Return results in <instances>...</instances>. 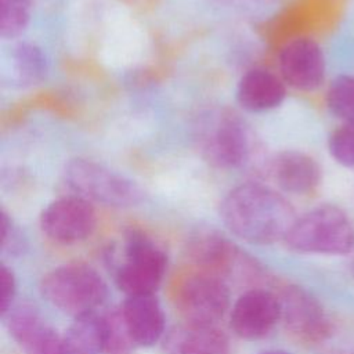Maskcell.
Masks as SVG:
<instances>
[{
    "label": "cell",
    "instance_id": "cell-2",
    "mask_svg": "<svg viewBox=\"0 0 354 354\" xmlns=\"http://www.w3.org/2000/svg\"><path fill=\"white\" fill-rule=\"evenodd\" d=\"M41 296L59 311L77 317L97 311L108 299V285L88 264L69 263L53 268L40 281Z\"/></svg>",
    "mask_w": 354,
    "mask_h": 354
},
{
    "label": "cell",
    "instance_id": "cell-9",
    "mask_svg": "<svg viewBox=\"0 0 354 354\" xmlns=\"http://www.w3.org/2000/svg\"><path fill=\"white\" fill-rule=\"evenodd\" d=\"M97 227L93 203L83 196H62L50 202L40 214V228L51 241L72 245L86 241Z\"/></svg>",
    "mask_w": 354,
    "mask_h": 354
},
{
    "label": "cell",
    "instance_id": "cell-5",
    "mask_svg": "<svg viewBox=\"0 0 354 354\" xmlns=\"http://www.w3.org/2000/svg\"><path fill=\"white\" fill-rule=\"evenodd\" d=\"M64 176L75 194L90 202L112 207H131L144 201V192L138 184L91 159L71 160Z\"/></svg>",
    "mask_w": 354,
    "mask_h": 354
},
{
    "label": "cell",
    "instance_id": "cell-11",
    "mask_svg": "<svg viewBox=\"0 0 354 354\" xmlns=\"http://www.w3.org/2000/svg\"><path fill=\"white\" fill-rule=\"evenodd\" d=\"M279 321V297L264 288H252L243 292L235 300L230 314L232 332L243 340L266 337Z\"/></svg>",
    "mask_w": 354,
    "mask_h": 354
},
{
    "label": "cell",
    "instance_id": "cell-15",
    "mask_svg": "<svg viewBox=\"0 0 354 354\" xmlns=\"http://www.w3.org/2000/svg\"><path fill=\"white\" fill-rule=\"evenodd\" d=\"M166 354H231L228 336L216 325L183 322L163 339Z\"/></svg>",
    "mask_w": 354,
    "mask_h": 354
},
{
    "label": "cell",
    "instance_id": "cell-20",
    "mask_svg": "<svg viewBox=\"0 0 354 354\" xmlns=\"http://www.w3.org/2000/svg\"><path fill=\"white\" fill-rule=\"evenodd\" d=\"M102 317L105 325L104 354H133L137 344L127 329L120 306L106 310Z\"/></svg>",
    "mask_w": 354,
    "mask_h": 354
},
{
    "label": "cell",
    "instance_id": "cell-3",
    "mask_svg": "<svg viewBox=\"0 0 354 354\" xmlns=\"http://www.w3.org/2000/svg\"><path fill=\"white\" fill-rule=\"evenodd\" d=\"M283 241L299 253L347 254L354 249V225L340 207L321 205L297 217Z\"/></svg>",
    "mask_w": 354,
    "mask_h": 354
},
{
    "label": "cell",
    "instance_id": "cell-23",
    "mask_svg": "<svg viewBox=\"0 0 354 354\" xmlns=\"http://www.w3.org/2000/svg\"><path fill=\"white\" fill-rule=\"evenodd\" d=\"M329 153L346 167H354V120L343 122L329 137Z\"/></svg>",
    "mask_w": 354,
    "mask_h": 354
},
{
    "label": "cell",
    "instance_id": "cell-1",
    "mask_svg": "<svg viewBox=\"0 0 354 354\" xmlns=\"http://www.w3.org/2000/svg\"><path fill=\"white\" fill-rule=\"evenodd\" d=\"M220 217L230 232L256 245L285 239L297 218L279 192L257 183L231 189L220 203Z\"/></svg>",
    "mask_w": 354,
    "mask_h": 354
},
{
    "label": "cell",
    "instance_id": "cell-19",
    "mask_svg": "<svg viewBox=\"0 0 354 354\" xmlns=\"http://www.w3.org/2000/svg\"><path fill=\"white\" fill-rule=\"evenodd\" d=\"M8 79L12 84L25 87L37 84L47 73V59L40 47L32 43L17 44L7 62Z\"/></svg>",
    "mask_w": 354,
    "mask_h": 354
},
{
    "label": "cell",
    "instance_id": "cell-4",
    "mask_svg": "<svg viewBox=\"0 0 354 354\" xmlns=\"http://www.w3.org/2000/svg\"><path fill=\"white\" fill-rule=\"evenodd\" d=\"M195 141L206 162L218 169L241 167L250 155L245 122L227 109H209L195 124Z\"/></svg>",
    "mask_w": 354,
    "mask_h": 354
},
{
    "label": "cell",
    "instance_id": "cell-6",
    "mask_svg": "<svg viewBox=\"0 0 354 354\" xmlns=\"http://www.w3.org/2000/svg\"><path fill=\"white\" fill-rule=\"evenodd\" d=\"M167 268L165 249L141 231H130L123 257L115 271V282L126 296L155 295Z\"/></svg>",
    "mask_w": 354,
    "mask_h": 354
},
{
    "label": "cell",
    "instance_id": "cell-12",
    "mask_svg": "<svg viewBox=\"0 0 354 354\" xmlns=\"http://www.w3.org/2000/svg\"><path fill=\"white\" fill-rule=\"evenodd\" d=\"M187 253L199 270L220 277L243 271V268L253 271L257 268L253 259L246 256L227 236L213 230H201L194 234L188 241Z\"/></svg>",
    "mask_w": 354,
    "mask_h": 354
},
{
    "label": "cell",
    "instance_id": "cell-14",
    "mask_svg": "<svg viewBox=\"0 0 354 354\" xmlns=\"http://www.w3.org/2000/svg\"><path fill=\"white\" fill-rule=\"evenodd\" d=\"M123 319L137 347H152L166 336V315L155 295L126 296Z\"/></svg>",
    "mask_w": 354,
    "mask_h": 354
},
{
    "label": "cell",
    "instance_id": "cell-26",
    "mask_svg": "<svg viewBox=\"0 0 354 354\" xmlns=\"http://www.w3.org/2000/svg\"><path fill=\"white\" fill-rule=\"evenodd\" d=\"M260 354H290V353H288L285 350H279V348H272V350H266Z\"/></svg>",
    "mask_w": 354,
    "mask_h": 354
},
{
    "label": "cell",
    "instance_id": "cell-13",
    "mask_svg": "<svg viewBox=\"0 0 354 354\" xmlns=\"http://www.w3.org/2000/svg\"><path fill=\"white\" fill-rule=\"evenodd\" d=\"M282 80L289 86L311 91L321 86L325 77V57L317 41L308 37L286 43L278 57Z\"/></svg>",
    "mask_w": 354,
    "mask_h": 354
},
{
    "label": "cell",
    "instance_id": "cell-21",
    "mask_svg": "<svg viewBox=\"0 0 354 354\" xmlns=\"http://www.w3.org/2000/svg\"><path fill=\"white\" fill-rule=\"evenodd\" d=\"M328 109L343 122L354 120V76L340 75L326 91Z\"/></svg>",
    "mask_w": 354,
    "mask_h": 354
},
{
    "label": "cell",
    "instance_id": "cell-22",
    "mask_svg": "<svg viewBox=\"0 0 354 354\" xmlns=\"http://www.w3.org/2000/svg\"><path fill=\"white\" fill-rule=\"evenodd\" d=\"M30 0H0V36L14 39L28 26Z\"/></svg>",
    "mask_w": 354,
    "mask_h": 354
},
{
    "label": "cell",
    "instance_id": "cell-17",
    "mask_svg": "<svg viewBox=\"0 0 354 354\" xmlns=\"http://www.w3.org/2000/svg\"><path fill=\"white\" fill-rule=\"evenodd\" d=\"M286 95L281 77L261 68L248 71L238 82L236 100L249 112H266L279 106Z\"/></svg>",
    "mask_w": 354,
    "mask_h": 354
},
{
    "label": "cell",
    "instance_id": "cell-10",
    "mask_svg": "<svg viewBox=\"0 0 354 354\" xmlns=\"http://www.w3.org/2000/svg\"><path fill=\"white\" fill-rule=\"evenodd\" d=\"M1 318L24 354H66L62 335L47 324L32 303H15Z\"/></svg>",
    "mask_w": 354,
    "mask_h": 354
},
{
    "label": "cell",
    "instance_id": "cell-7",
    "mask_svg": "<svg viewBox=\"0 0 354 354\" xmlns=\"http://www.w3.org/2000/svg\"><path fill=\"white\" fill-rule=\"evenodd\" d=\"M176 304L184 322L216 325L230 307V289L223 277L199 270L178 283Z\"/></svg>",
    "mask_w": 354,
    "mask_h": 354
},
{
    "label": "cell",
    "instance_id": "cell-18",
    "mask_svg": "<svg viewBox=\"0 0 354 354\" xmlns=\"http://www.w3.org/2000/svg\"><path fill=\"white\" fill-rule=\"evenodd\" d=\"M62 339L66 354H104L105 325L102 314L94 311L73 317Z\"/></svg>",
    "mask_w": 354,
    "mask_h": 354
},
{
    "label": "cell",
    "instance_id": "cell-24",
    "mask_svg": "<svg viewBox=\"0 0 354 354\" xmlns=\"http://www.w3.org/2000/svg\"><path fill=\"white\" fill-rule=\"evenodd\" d=\"M25 238L14 220L1 212V252L10 256H19L25 250Z\"/></svg>",
    "mask_w": 354,
    "mask_h": 354
},
{
    "label": "cell",
    "instance_id": "cell-25",
    "mask_svg": "<svg viewBox=\"0 0 354 354\" xmlns=\"http://www.w3.org/2000/svg\"><path fill=\"white\" fill-rule=\"evenodd\" d=\"M0 314L4 315L14 304L17 296V278L10 267L0 266Z\"/></svg>",
    "mask_w": 354,
    "mask_h": 354
},
{
    "label": "cell",
    "instance_id": "cell-16",
    "mask_svg": "<svg viewBox=\"0 0 354 354\" xmlns=\"http://www.w3.org/2000/svg\"><path fill=\"white\" fill-rule=\"evenodd\" d=\"M271 174L277 185L290 194H308L321 180V169L314 158L301 151L279 152L271 162Z\"/></svg>",
    "mask_w": 354,
    "mask_h": 354
},
{
    "label": "cell",
    "instance_id": "cell-8",
    "mask_svg": "<svg viewBox=\"0 0 354 354\" xmlns=\"http://www.w3.org/2000/svg\"><path fill=\"white\" fill-rule=\"evenodd\" d=\"M277 295L281 303V322L293 339L317 344L330 336V319L310 290L299 285H286Z\"/></svg>",
    "mask_w": 354,
    "mask_h": 354
}]
</instances>
